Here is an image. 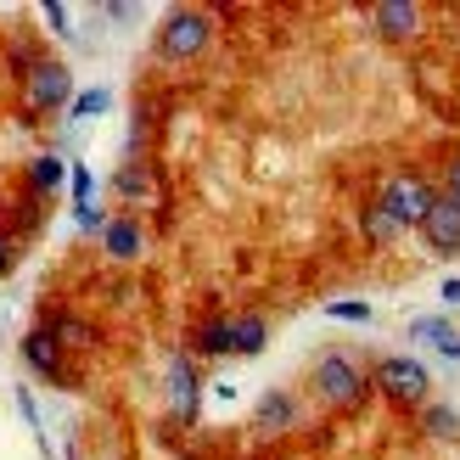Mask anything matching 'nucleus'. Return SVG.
Masks as SVG:
<instances>
[{
	"mask_svg": "<svg viewBox=\"0 0 460 460\" xmlns=\"http://www.w3.org/2000/svg\"><path fill=\"white\" fill-rule=\"evenodd\" d=\"M314 394L326 399V404H337V410H349V404L365 399V371L349 354H326V359L314 365Z\"/></svg>",
	"mask_w": 460,
	"mask_h": 460,
	"instance_id": "obj_1",
	"label": "nucleus"
},
{
	"mask_svg": "<svg viewBox=\"0 0 460 460\" xmlns=\"http://www.w3.org/2000/svg\"><path fill=\"white\" fill-rule=\"evenodd\" d=\"M208 40H214V22L202 17V12H191V6H186V12H169V17H164L157 51H164L169 62H186V57H197Z\"/></svg>",
	"mask_w": 460,
	"mask_h": 460,
	"instance_id": "obj_2",
	"label": "nucleus"
},
{
	"mask_svg": "<svg viewBox=\"0 0 460 460\" xmlns=\"http://www.w3.org/2000/svg\"><path fill=\"white\" fill-rule=\"evenodd\" d=\"M376 208L394 219L399 230H404V225L421 230V219H427V208H432V191H427V180H416V174H394V180L382 186V202H376Z\"/></svg>",
	"mask_w": 460,
	"mask_h": 460,
	"instance_id": "obj_3",
	"label": "nucleus"
},
{
	"mask_svg": "<svg viewBox=\"0 0 460 460\" xmlns=\"http://www.w3.org/2000/svg\"><path fill=\"white\" fill-rule=\"evenodd\" d=\"M376 387L394 404H427V394H432V376H427V365L421 359H404V354H394V359H382L376 365Z\"/></svg>",
	"mask_w": 460,
	"mask_h": 460,
	"instance_id": "obj_4",
	"label": "nucleus"
},
{
	"mask_svg": "<svg viewBox=\"0 0 460 460\" xmlns=\"http://www.w3.org/2000/svg\"><path fill=\"white\" fill-rule=\"evenodd\" d=\"M67 90H74V79H67L62 62H34L29 67V102L34 107H45V112L67 107Z\"/></svg>",
	"mask_w": 460,
	"mask_h": 460,
	"instance_id": "obj_5",
	"label": "nucleus"
},
{
	"mask_svg": "<svg viewBox=\"0 0 460 460\" xmlns=\"http://www.w3.org/2000/svg\"><path fill=\"white\" fill-rule=\"evenodd\" d=\"M421 236H427V247H438V252H460V208L449 197H432V208L421 219Z\"/></svg>",
	"mask_w": 460,
	"mask_h": 460,
	"instance_id": "obj_6",
	"label": "nucleus"
},
{
	"mask_svg": "<svg viewBox=\"0 0 460 460\" xmlns=\"http://www.w3.org/2000/svg\"><path fill=\"white\" fill-rule=\"evenodd\" d=\"M169 404H174V416H180V421H191V416H197V371H191V359H186V354H174V359H169Z\"/></svg>",
	"mask_w": 460,
	"mask_h": 460,
	"instance_id": "obj_7",
	"label": "nucleus"
},
{
	"mask_svg": "<svg viewBox=\"0 0 460 460\" xmlns=\"http://www.w3.org/2000/svg\"><path fill=\"white\" fill-rule=\"evenodd\" d=\"M416 22H421V12L410 6V0H382V6H376V29H382V40H394V45L416 34Z\"/></svg>",
	"mask_w": 460,
	"mask_h": 460,
	"instance_id": "obj_8",
	"label": "nucleus"
},
{
	"mask_svg": "<svg viewBox=\"0 0 460 460\" xmlns=\"http://www.w3.org/2000/svg\"><path fill=\"white\" fill-rule=\"evenodd\" d=\"M102 236H107V259H119V264H129L135 259V252H141V225H135L129 214L124 219H107V230H102Z\"/></svg>",
	"mask_w": 460,
	"mask_h": 460,
	"instance_id": "obj_9",
	"label": "nucleus"
},
{
	"mask_svg": "<svg viewBox=\"0 0 460 460\" xmlns=\"http://www.w3.org/2000/svg\"><path fill=\"white\" fill-rule=\"evenodd\" d=\"M22 359H29V371L57 376V365H62V342H57L51 332H29V337H22Z\"/></svg>",
	"mask_w": 460,
	"mask_h": 460,
	"instance_id": "obj_10",
	"label": "nucleus"
},
{
	"mask_svg": "<svg viewBox=\"0 0 460 460\" xmlns=\"http://www.w3.org/2000/svg\"><path fill=\"white\" fill-rule=\"evenodd\" d=\"M455 326H449V314H427V320H416V326H410V342H432V349H438L444 359H449V349H455Z\"/></svg>",
	"mask_w": 460,
	"mask_h": 460,
	"instance_id": "obj_11",
	"label": "nucleus"
},
{
	"mask_svg": "<svg viewBox=\"0 0 460 460\" xmlns=\"http://www.w3.org/2000/svg\"><path fill=\"white\" fill-rule=\"evenodd\" d=\"M264 320L259 314H242V320H230V354H259L264 349Z\"/></svg>",
	"mask_w": 460,
	"mask_h": 460,
	"instance_id": "obj_12",
	"label": "nucleus"
},
{
	"mask_svg": "<svg viewBox=\"0 0 460 460\" xmlns=\"http://www.w3.org/2000/svg\"><path fill=\"white\" fill-rule=\"evenodd\" d=\"M292 416H297V410H292V399H287V394H264V399H259V427H264V432L292 427Z\"/></svg>",
	"mask_w": 460,
	"mask_h": 460,
	"instance_id": "obj_13",
	"label": "nucleus"
},
{
	"mask_svg": "<svg viewBox=\"0 0 460 460\" xmlns=\"http://www.w3.org/2000/svg\"><path fill=\"white\" fill-rule=\"evenodd\" d=\"M62 174H67V164L45 152V157H34V164H29V186H34V191H57V186H62Z\"/></svg>",
	"mask_w": 460,
	"mask_h": 460,
	"instance_id": "obj_14",
	"label": "nucleus"
},
{
	"mask_svg": "<svg viewBox=\"0 0 460 460\" xmlns=\"http://www.w3.org/2000/svg\"><path fill=\"white\" fill-rule=\"evenodd\" d=\"M197 342H202V354H230V320H208Z\"/></svg>",
	"mask_w": 460,
	"mask_h": 460,
	"instance_id": "obj_15",
	"label": "nucleus"
},
{
	"mask_svg": "<svg viewBox=\"0 0 460 460\" xmlns=\"http://www.w3.org/2000/svg\"><path fill=\"white\" fill-rule=\"evenodd\" d=\"M107 107H112L107 90H84V96H74V119H102Z\"/></svg>",
	"mask_w": 460,
	"mask_h": 460,
	"instance_id": "obj_16",
	"label": "nucleus"
},
{
	"mask_svg": "<svg viewBox=\"0 0 460 460\" xmlns=\"http://www.w3.org/2000/svg\"><path fill=\"white\" fill-rule=\"evenodd\" d=\"M67 180H74V208H90V197H96V174H90L84 164H74Z\"/></svg>",
	"mask_w": 460,
	"mask_h": 460,
	"instance_id": "obj_17",
	"label": "nucleus"
},
{
	"mask_svg": "<svg viewBox=\"0 0 460 460\" xmlns=\"http://www.w3.org/2000/svg\"><path fill=\"white\" fill-rule=\"evenodd\" d=\"M326 314L332 320H359L365 326V320H371V304H365V297H342V304H326Z\"/></svg>",
	"mask_w": 460,
	"mask_h": 460,
	"instance_id": "obj_18",
	"label": "nucleus"
},
{
	"mask_svg": "<svg viewBox=\"0 0 460 460\" xmlns=\"http://www.w3.org/2000/svg\"><path fill=\"white\" fill-rule=\"evenodd\" d=\"M427 427H432V438H455V432H460V416H455V410H432Z\"/></svg>",
	"mask_w": 460,
	"mask_h": 460,
	"instance_id": "obj_19",
	"label": "nucleus"
},
{
	"mask_svg": "<svg viewBox=\"0 0 460 460\" xmlns=\"http://www.w3.org/2000/svg\"><path fill=\"white\" fill-rule=\"evenodd\" d=\"M394 230H399V225L387 219L382 208H371V214H365V236H371V242H387V236H394Z\"/></svg>",
	"mask_w": 460,
	"mask_h": 460,
	"instance_id": "obj_20",
	"label": "nucleus"
},
{
	"mask_svg": "<svg viewBox=\"0 0 460 460\" xmlns=\"http://www.w3.org/2000/svg\"><path fill=\"white\" fill-rule=\"evenodd\" d=\"M45 332H51L57 342H90V332L79 326V320H57V326H45Z\"/></svg>",
	"mask_w": 460,
	"mask_h": 460,
	"instance_id": "obj_21",
	"label": "nucleus"
},
{
	"mask_svg": "<svg viewBox=\"0 0 460 460\" xmlns=\"http://www.w3.org/2000/svg\"><path fill=\"white\" fill-rule=\"evenodd\" d=\"M119 191L124 197H146V169H124L119 174Z\"/></svg>",
	"mask_w": 460,
	"mask_h": 460,
	"instance_id": "obj_22",
	"label": "nucleus"
},
{
	"mask_svg": "<svg viewBox=\"0 0 460 460\" xmlns=\"http://www.w3.org/2000/svg\"><path fill=\"white\" fill-rule=\"evenodd\" d=\"M79 214V230H107V214L96 208V202H90V208H74Z\"/></svg>",
	"mask_w": 460,
	"mask_h": 460,
	"instance_id": "obj_23",
	"label": "nucleus"
},
{
	"mask_svg": "<svg viewBox=\"0 0 460 460\" xmlns=\"http://www.w3.org/2000/svg\"><path fill=\"white\" fill-rule=\"evenodd\" d=\"M444 197H449L455 208H460V157H455V164H449V174H444Z\"/></svg>",
	"mask_w": 460,
	"mask_h": 460,
	"instance_id": "obj_24",
	"label": "nucleus"
},
{
	"mask_svg": "<svg viewBox=\"0 0 460 460\" xmlns=\"http://www.w3.org/2000/svg\"><path fill=\"white\" fill-rule=\"evenodd\" d=\"M45 22H51L57 34H67V12H62V6H45Z\"/></svg>",
	"mask_w": 460,
	"mask_h": 460,
	"instance_id": "obj_25",
	"label": "nucleus"
},
{
	"mask_svg": "<svg viewBox=\"0 0 460 460\" xmlns=\"http://www.w3.org/2000/svg\"><path fill=\"white\" fill-rule=\"evenodd\" d=\"M6 270H12V242L0 236V275H6Z\"/></svg>",
	"mask_w": 460,
	"mask_h": 460,
	"instance_id": "obj_26",
	"label": "nucleus"
},
{
	"mask_svg": "<svg viewBox=\"0 0 460 460\" xmlns=\"http://www.w3.org/2000/svg\"><path fill=\"white\" fill-rule=\"evenodd\" d=\"M444 304H460V281H444Z\"/></svg>",
	"mask_w": 460,
	"mask_h": 460,
	"instance_id": "obj_27",
	"label": "nucleus"
},
{
	"mask_svg": "<svg viewBox=\"0 0 460 460\" xmlns=\"http://www.w3.org/2000/svg\"><path fill=\"white\" fill-rule=\"evenodd\" d=\"M449 359H460V337H455V349H449Z\"/></svg>",
	"mask_w": 460,
	"mask_h": 460,
	"instance_id": "obj_28",
	"label": "nucleus"
}]
</instances>
